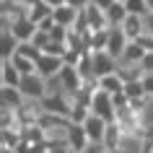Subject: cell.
<instances>
[{
	"instance_id": "1",
	"label": "cell",
	"mask_w": 153,
	"mask_h": 153,
	"mask_svg": "<svg viewBox=\"0 0 153 153\" xmlns=\"http://www.w3.org/2000/svg\"><path fill=\"white\" fill-rule=\"evenodd\" d=\"M91 112L96 114V117H101V120H106L109 125H112V122H117V106H114V96L99 88L96 94H94V99H91Z\"/></svg>"
},
{
	"instance_id": "2",
	"label": "cell",
	"mask_w": 153,
	"mask_h": 153,
	"mask_svg": "<svg viewBox=\"0 0 153 153\" xmlns=\"http://www.w3.org/2000/svg\"><path fill=\"white\" fill-rule=\"evenodd\" d=\"M18 91L24 94V99H34V101H42L47 96V78H42L39 73H31V75H24L21 78V86Z\"/></svg>"
},
{
	"instance_id": "3",
	"label": "cell",
	"mask_w": 153,
	"mask_h": 153,
	"mask_svg": "<svg viewBox=\"0 0 153 153\" xmlns=\"http://www.w3.org/2000/svg\"><path fill=\"white\" fill-rule=\"evenodd\" d=\"M117 65H120V60H117V57H112L106 49L91 52V70H94V75H96V78H104V75L117 73Z\"/></svg>"
},
{
	"instance_id": "4",
	"label": "cell",
	"mask_w": 153,
	"mask_h": 153,
	"mask_svg": "<svg viewBox=\"0 0 153 153\" xmlns=\"http://www.w3.org/2000/svg\"><path fill=\"white\" fill-rule=\"evenodd\" d=\"M83 130H86V135H88V140H91V143L104 145L106 132H109V122H106V120H101V117H96V114L91 112V114H88V120L83 122Z\"/></svg>"
},
{
	"instance_id": "5",
	"label": "cell",
	"mask_w": 153,
	"mask_h": 153,
	"mask_svg": "<svg viewBox=\"0 0 153 153\" xmlns=\"http://www.w3.org/2000/svg\"><path fill=\"white\" fill-rule=\"evenodd\" d=\"M65 68V60L62 57H55V55H44L42 52V57L36 60V73H39L42 78H55V75H60Z\"/></svg>"
},
{
	"instance_id": "6",
	"label": "cell",
	"mask_w": 153,
	"mask_h": 153,
	"mask_svg": "<svg viewBox=\"0 0 153 153\" xmlns=\"http://www.w3.org/2000/svg\"><path fill=\"white\" fill-rule=\"evenodd\" d=\"M88 145H91V140L86 135L83 125H70V130H68V148L73 153H83Z\"/></svg>"
},
{
	"instance_id": "7",
	"label": "cell",
	"mask_w": 153,
	"mask_h": 153,
	"mask_svg": "<svg viewBox=\"0 0 153 153\" xmlns=\"http://www.w3.org/2000/svg\"><path fill=\"white\" fill-rule=\"evenodd\" d=\"M130 39L125 36V31H122L120 26L117 29H112L109 31V42H106V52L112 57H117V60H122V55H125V49H127Z\"/></svg>"
},
{
	"instance_id": "8",
	"label": "cell",
	"mask_w": 153,
	"mask_h": 153,
	"mask_svg": "<svg viewBox=\"0 0 153 153\" xmlns=\"http://www.w3.org/2000/svg\"><path fill=\"white\" fill-rule=\"evenodd\" d=\"M21 73H18V68L10 60H3L0 62V86H5V88H18L21 86Z\"/></svg>"
},
{
	"instance_id": "9",
	"label": "cell",
	"mask_w": 153,
	"mask_h": 153,
	"mask_svg": "<svg viewBox=\"0 0 153 153\" xmlns=\"http://www.w3.org/2000/svg\"><path fill=\"white\" fill-rule=\"evenodd\" d=\"M36 29H39V26L34 24L29 16L18 18L16 24L10 26V31H13V36H16L18 42H31V39H34V34H36Z\"/></svg>"
},
{
	"instance_id": "10",
	"label": "cell",
	"mask_w": 153,
	"mask_h": 153,
	"mask_svg": "<svg viewBox=\"0 0 153 153\" xmlns=\"http://www.w3.org/2000/svg\"><path fill=\"white\" fill-rule=\"evenodd\" d=\"M24 94L18 88H5V86H0V106L3 109H21L24 106Z\"/></svg>"
},
{
	"instance_id": "11",
	"label": "cell",
	"mask_w": 153,
	"mask_h": 153,
	"mask_svg": "<svg viewBox=\"0 0 153 153\" xmlns=\"http://www.w3.org/2000/svg\"><path fill=\"white\" fill-rule=\"evenodd\" d=\"M117 75H120L125 83H130V81H140L145 73H143V68H140V62H127V60H120V65H117Z\"/></svg>"
},
{
	"instance_id": "12",
	"label": "cell",
	"mask_w": 153,
	"mask_h": 153,
	"mask_svg": "<svg viewBox=\"0 0 153 153\" xmlns=\"http://www.w3.org/2000/svg\"><path fill=\"white\" fill-rule=\"evenodd\" d=\"M120 29L125 31V36H127L130 42H135L137 36L145 31V18L143 16H127V18H125V24H122Z\"/></svg>"
},
{
	"instance_id": "13",
	"label": "cell",
	"mask_w": 153,
	"mask_h": 153,
	"mask_svg": "<svg viewBox=\"0 0 153 153\" xmlns=\"http://www.w3.org/2000/svg\"><path fill=\"white\" fill-rule=\"evenodd\" d=\"M78 13L81 10H75V8H70V5H60V8H55V24L57 26H65V29H73L75 26V21H78Z\"/></svg>"
},
{
	"instance_id": "14",
	"label": "cell",
	"mask_w": 153,
	"mask_h": 153,
	"mask_svg": "<svg viewBox=\"0 0 153 153\" xmlns=\"http://www.w3.org/2000/svg\"><path fill=\"white\" fill-rule=\"evenodd\" d=\"M86 18H88V29L91 31H99V29H109V21H106V13L99 5L91 3L88 8H86Z\"/></svg>"
},
{
	"instance_id": "15",
	"label": "cell",
	"mask_w": 153,
	"mask_h": 153,
	"mask_svg": "<svg viewBox=\"0 0 153 153\" xmlns=\"http://www.w3.org/2000/svg\"><path fill=\"white\" fill-rule=\"evenodd\" d=\"M21 42L13 36V31H5V29H0V57L3 60H10V57L16 55V49Z\"/></svg>"
},
{
	"instance_id": "16",
	"label": "cell",
	"mask_w": 153,
	"mask_h": 153,
	"mask_svg": "<svg viewBox=\"0 0 153 153\" xmlns=\"http://www.w3.org/2000/svg\"><path fill=\"white\" fill-rule=\"evenodd\" d=\"M99 88L106 91V94H112V96H117V94H125V81H122L117 73H112V75L99 78Z\"/></svg>"
},
{
	"instance_id": "17",
	"label": "cell",
	"mask_w": 153,
	"mask_h": 153,
	"mask_svg": "<svg viewBox=\"0 0 153 153\" xmlns=\"http://www.w3.org/2000/svg\"><path fill=\"white\" fill-rule=\"evenodd\" d=\"M106 13V21H109V29H117V26L125 24V18L130 16L127 8H125V3H114V5H109V8L104 10Z\"/></svg>"
},
{
	"instance_id": "18",
	"label": "cell",
	"mask_w": 153,
	"mask_h": 153,
	"mask_svg": "<svg viewBox=\"0 0 153 153\" xmlns=\"http://www.w3.org/2000/svg\"><path fill=\"white\" fill-rule=\"evenodd\" d=\"M52 13H55V10L49 8L47 3H44V0H36V3H34L31 8H29V18H31L34 24L39 26L42 21H47V18H52Z\"/></svg>"
},
{
	"instance_id": "19",
	"label": "cell",
	"mask_w": 153,
	"mask_h": 153,
	"mask_svg": "<svg viewBox=\"0 0 153 153\" xmlns=\"http://www.w3.org/2000/svg\"><path fill=\"white\" fill-rule=\"evenodd\" d=\"M109 31L112 29H99V31L88 34V52H99V49H106V42H109Z\"/></svg>"
},
{
	"instance_id": "20",
	"label": "cell",
	"mask_w": 153,
	"mask_h": 153,
	"mask_svg": "<svg viewBox=\"0 0 153 153\" xmlns=\"http://www.w3.org/2000/svg\"><path fill=\"white\" fill-rule=\"evenodd\" d=\"M125 8H127L130 16H148L151 8H148V0H125Z\"/></svg>"
},
{
	"instance_id": "21",
	"label": "cell",
	"mask_w": 153,
	"mask_h": 153,
	"mask_svg": "<svg viewBox=\"0 0 153 153\" xmlns=\"http://www.w3.org/2000/svg\"><path fill=\"white\" fill-rule=\"evenodd\" d=\"M10 62L18 68L21 75H31V73H36V62H34V60H26V57H21V55H13V57H10Z\"/></svg>"
},
{
	"instance_id": "22",
	"label": "cell",
	"mask_w": 153,
	"mask_h": 153,
	"mask_svg": "<svg viewBox=\"0 0 153 153\" xmlns=\"http://www.w3.org/2000/svg\"><path fill=\"white\" fill-rule=\"evenodd\" d=\"M145 57V49L137 44V42H130L127 49H125V55H122V60H127V62H140Z\"/></svg>"
},
{
	"instance_id": "23",
	"label": "cell",
	"mask_w": 153,
	"mask_h": 153,
	"mask_svg": "<svg viewBox=\"0 0 153 153\" xmlns=\"http://www.w3.org/2000/svg\"><path fill=\"white\" fill-rule=\"evenodd\" d=\"M125 96L130 99V101H137V99H145V88L140 81H130L125 83Z\"/></svg>"
},
{
	"instance_id": "24",
	"label": "cell",
	"mask_w": 153,
	"mask_h": 153,
	"mask_svg": "<svg viewBox=\"0 0 153 153\" xmlns=\"http://www.w3.org/2000/svg\"><path fill=\"white\" fill-rule=\"evenodd\" d=\"M68 31H70V29H65V26H57V24H55V29L49 31V36H52V42H62V44H68Z\"/></svg>"
},
{
	"instance_id": "25",
	"label": "cell",
	"mask_w": 153,
	"mask_h": 153,
	"mask_svg": "<svg viewBox=\"0 0 153 153\" xmlns=\"http://www.w3.org/2000/svg\"><path fill=\"white\" fill-rule=\"evenodd\" d=\"M137 44H140V47L145 49V52H153V34H148V31H143L140 34V36H137Z\"/></svg>"
},
{
	"instance_id": "26",
	"label": "cell",
	"mask_w": 153,
	"mask_h": 153,
	"mask_svg": "<svg viewBox=\"0 0 153 153\" xmlns=\"http://www.w3.org/2000/svg\"><path fill=\"white\" fill-rule=\"evenodd\" d=\"M140 83H143V88H145V96L153 99V73H145L143 78H140Z\"/></svg>"
},
{
	"instance_id": "27",
	"label": "cell",
	"mask_w": 153,
	"mask_h": 153,
	"mask_svg": "<svg viewBox=\"0 0 153 153\" xmlns=\"http://www.w3.org/2000/svg\"><path fill=\"white\" fill-rule=\"evenodd\" d=\"M140 68L143 73H153V52H145V57L140 60Z\"/></svg>"
},
{
	"instance_id": "28",
	"label": "cell",
	"mask_w": 153,
	"mask_h": 153,
	"mask_svg": "<svg viewBox=\"0 0 153 153\" xmlns=\"http://www.w3.org/2000/svg\"><path fill=\"white\" fill-rule=\"evenodd\" d=\"M65 5H70V8H75V10H86L91 5V0H65Z\"/></svg>"
},
{
	"instance_id": "29",
	"label": "cell",
	"mask_w": 153,
	"mask_h": 153,
	"mask_svg": "<svg viewBox=\"0 0 153 153\" xmlns=\"http://www.w3.org/2000/svg\"><path fill=\"white\" fill-rule=\"evenodd\" d=\"M91 3H94V5H99V8H101V10H106V8H109V5H114L117 0H91Z\"/></svg>"
},
{
	"instance_id": "30",
	"label": "cell",
	"mask_w": 153,
	"mask_h": 153,
	"mask_svg": "<svg viewBox=\"0 0 153 153\" xmlns=\"http://www.w3.org/2000/svg\"><path fill=\"white\" fill-rule=\"evenodd\" d=\"M145 31L153 34V13H148V16H145Z\"/></svg>"
},
{
	"instance_id": "31",
	"label": "cell",
	"mask_w": 153,
	"mask_h": 153,
	"mask_svg": "<svg viewBox=\"0 0 153 153\" xmlns=\"http://www.w3.org/2000/svg\"><path fill=\"white\" fill-rule=\"evenodd\" d=\"M44 3H47L49 8L55 10V8H60V5H65V0H44Z\"/></svg>"
},
{
	"instance_id": "32",
	"label": "cell",
	"mask_w": 153,
	"mask_h": 153,
	"mask_svg": "<svg viewBox=\"0 0 153 153\" xmlns=\"http://www.w3.org/2000/svg\"><path fill=\"white\" fill-rule=\"evenodd\" d=\"M47 148H49V145H47ZM47 153H73V151H70V148H49Z\"/></svg>"
},
{
	"instance_id": "33",
	"label": "cell",
	"mask_w": 153,
	"mask_h": 153,
	"mask_svg": "<svg viewBox=\"0 0 153 153\" xmlns=\"http://www.w3.org/2000/svg\"><path fill=\"white\" fill-rule=\"evenodd\" d=\"M0 153H18L16 148H0Z\"/></svg>"
},
{
	"instance_id": "34",
	"label": "cell",
	"mask_w": 153,
	"mask_h": 153,
	"mask_svg": "<svg viewBox=\"0 0 153 153\" xmlns=\"http://www.w3.org/2000/svg\"><path fill=\"white\" fill-rule=\"evenodd\" d=\"M148 8H151V13H153V0H148Z\"/></svg>"
},
{
	"instance_id": "35",
	"label": "cell",
	"mask_w": 153,
	"mask_h": 153,
	"mask_svg": "<svg viewBox=\"0 0 153 153\" xmlns=\"http://www.w3.org/2000/svg\"><path fill=\"white\" fill-rule=\"evenodd\" d=\"M117 3H125V0H117Z\"/></svg>"
}]
</instances>
